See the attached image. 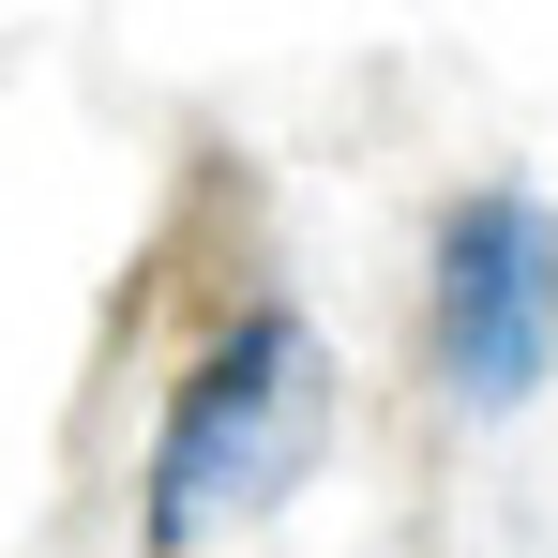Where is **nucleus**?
Instances as JSON below:
<instances>
[{"instance_id": "2", "label": "nucleus", "mask_w": 558, "mask_h": 558, "mask_svg": "<svg viewBox=\"0 0 558 558\" xmlns=\"http://www.w3.org/2000/svg\"><path fill=\"white\" fill-rule=\"evenodd\" d=\"M558 363V227L529 196H468L438 227V377L468 408H529Z\"/></svg>"}, {"instance_id": "1", "label": "nucleus", "mask_w": 558, "mask_h": 558, "mask_svg": "<svg viewBox=\"0 0 558 558\" xmlns=\"http://www.w3.org/2000/svg\"><path fill=\"white\" fill-rule=\"evenodd\" d=\"M317 423H332L317 332L302 317H242L196 363V392L167 408V438H151V558H196L227 513H272L287 483L317 468Z\"/></svg>"}]
</instances>
